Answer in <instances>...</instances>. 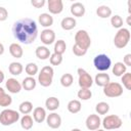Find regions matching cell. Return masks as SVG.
Returning a JSON list of instances; mask_svg holds the SVG:
<instances>
[{
    "mask_svg": "<svg viewBox=\"0 0 131 131\" xmlns=\"http://www.w3.org/2000/svg\"><path fill=\"white\" fill-rule=\"evenodd\" d=\"M12 34L18 42L29 45L32 44L38 36V26L32 18H20L13 24Z\"/></svg>",
    "mask_w": 131,
    "mask_h": 131,
    "instance_id": "cell-1",
    "label": "cell"
},
{
    "mask_svg": "<svg viewBox=\"0 0 131 131\" xmlns=\"http://www.w3.org/2000/svg\"><path fill=\"white\" fill-rule=\"evenodd\" d=\"M130 31L126 28H121L118 30V32L116 33L115 37H114V44L117 48L122 49L124 47H126L130 41Z\"/></svg>",
    "mask_w": 131,
    "mask_h": 131,
    "instance_id": "cell-2",
    "label": "cell"
},
{
    "mask_svg": "<svg viewBox=\"0 0 131 131\" xmlns=\"http://www.w3.org/2000/svg\"><path fill=\"white\" fill-rule=\"evenodd\" d=\"M54 71L52 67L45 66L41 69L40 73L38 74V82L42 87H49L53 81Z\"/></svg>",
    "mask_w": 131,
    "mask_h": 131,
    "instance_id": "cell-3",
    "label": "cell"
},
{
    "mask_svg": "<svg viewBox=\"0 0 131 131\" xmlns=\"http://www.w3.org/2000/svg\"><path fill=\"white\" fill-rule=\"evenodd\" d=\"M18 120H19V113L14 110L5 108L0 113V124L3 126H10L16 123Z\"/></svg>",
    "mask_w": 131,
    "mask_h": 131,
    "instance_id": "cell-4",
    "label": "cell"
},
{
    "mask_svg": "<svg viewBox=\"0 0 131 131\" xmlns=\"http://www.w3.org/2000/svg\"><path fill=\"white\" fill-rule=\"evenodd\" d=\"M93 64L97 71H99L100 73H104L105 71H107L111 68L112 60L106 54L100 53V54H97L93 58Z\"/></svg>",
    "mask_w": 131,
    "mask_h": 131,
    "instance_id": "cell-5",
    "label": "cell"
},
{
    "mask_svg": "<svg viewBox=\"0 0 131 131\" xmlns=\"http://www.w3.org/2000/svg\"><path fill=\"white\" fill-rule=\"evenodd\" d=\"M103 94L110 98L119 97L123 94V86L118 82H110L103 87Z\"/></svg>",
    "mask_w": 131,
    "mask_h": 131,
    "instance_id": "cell-6",
    "label": "cell"
},
{
    "mask_svg": "<svg viewBox=\"0 0 131 131\" xmlns=\"http://www.w3.org/2000/svg\"><path fill=\"white\" fill-rule=\"evenodd\" d=\"M75 44L85 50H88L91 45V38L88 32L85 30H79L75 34Z\"/></svg>",
    "mask_w": 131,
    "mask_h": 131,
    "instance_id": "cell-7",
    "label": "cell"
},
{
    "mask_svg": "<svg viewBox=\"0 0 131 131\" xmlns=\"http://www.w3.org/2000/svg\"><path fill=\"white\" fill-rule=\"evenodd\" d=\"M122 124H123L122 119L117 115H108V116L104 117L103 120L101 121V125L106 130L119 129L122 126Z\"/></svg>",
    "mask_w": 131,
    "mask_h": 131,
    "instance_id": "cell-8",
    "label": "cell"
},
{
    "mask_svg": "<svg viewBox=\"0 0 131 131\" xmlns=\"http://www.w3.org/2000/svg\"><path fill=\"white\" fill-rule=\"evenodd\" d=\"M77 74L79 76V79H78V83H79V86L81 88H90L93 84V79L91 77V75L84 69L82 68H79L77 70Z\"/></svg>",
    "mask_w": 131,
    "mask_h": 131,
    "instance_id": "cell-9",
    "label": "cell"
},
{
    "mask_svg": "<svg viewBox=\"0 0 131 131\" xmlns=\"http://www.w3.org/2000/svg\"><path fill=\"white\" fill-rule=\"evenodd\" d=\"M85 125L86 128L90 131H95L97 129H99V126L101 125V120L99 118L98 115L96 114H91L87 117L86 121H85Z\"/></svg>",
    "mask_w": 131,
    "mask_h": 131,
    "instance_id": "cell-10",
    "label": "cell"
},
{
    "mask_svg": "<svg viewBox=\"0 0 131 131\" xmlns=\"http://www.w3.org/2000/svg\"><path fill=\"white\" fill-rule=\"evenodd\" d=\"M40 40L44 45H51L55 41V33L51 29H44L40 34Z\"/></svg>",
    "mask_w": 131,
    "mask_h": 131,
    "instance_id": "cell-11",
    "label": "cell"
},
{
    "mask_svg": "<svg viewBox=\"0 0 131 131\" xmlns=\"http://www.w3.org/2000/svg\"><path fill=\"white\" fill-rule=\"evenodd\" d=\"M5 87L8 90V92L12 93V94H16L18 92H20L21 90V83L19 81H17L15 78H8L7 81L5 82Z\"/></svg>",
    "mask_w": 131,
    "mask_h": 131,
    "instance_id": "cell-12",
    "label": "cell"
},
{
    "mask_svg": "<svg viewBox=\"0 0 131 131\" xmlns=\"http://www.w3.org/2000/svg\"><path fill=\"white\" fill-rule=\"evenodd\" d=\"M46 123L47 126L50 127L51 129H57L61 125V117L58 114L52 112L46 117Z\"/></svg>",
    "mask_w": 131,
    "mask_h": 131,
    "instance_id": "cell-13",
    "label": "cell"
},
{
    "mask_svg": "<svg viewBox=\"0 0 131 131\" xmlns=\"http://www.w3.org/2000/svg\"><path fill=\"white\" fill-rule=\"evenodd\" d=\"M47 6L51 14H59L63 10V2L61 0H49Z\"/></svg>",
    "mask_w": 131,
    "mask_h": 131,
    "instance_id": "cell-14",
    "label": "cell"
},
{
    "mask_svg": "<svg viewBox=\"0 0 131 131\" xmlns=\"http://www.w3.org/2000/svg\"><path fill=\"white\" fill-rule=\"evenodd\" d=\"M70 11H71L72 15H74L76 17H82L85 14L86 9H85L84 4H82L81 2H74L71 5Z\"/></svg>",
    "mask_w": 131,
    "mask_h": 131,
    "instance_id": "cell-15",
    "label": "cell"
},
{
    "mask_svg": "<svg viewBox=\"0 0 131 131\" xmlns=\"http://www.w3.org/2000/svg\"><path fill=\"white\" fill-rule=\"evenodd\" d=\"M46 117H47V115H46V111H45L44 107L37 106V107L34 108V111H33V119H34L35 122L42 123V122H44L46 120Z\"/></svg>",
    "mask_w": 131,
    "mask_h": 131,
    "instance_id": "cell-16",
    "label": "cell"
},
{
    "mask_svg": "<svg viewBox=\"0 0 131 131\" xmlns=\"http://www.w3.org/2000/svg\"><path fill=\"white\" fill-rule=\"evenodd\" d=\"M38 21L42 27L49 29V27H51L53 25V17L51 16V14H49L47 12H43L39 15Z\"/></svg>",
    "mask_w": 131,
    "mask_h": 131,
    "instance_id": "cell-17",
    "label": "cell"
},
{
    "mask_svg": "<svg viewBox=\"0 0 131 131\" xmlns=\"http://www.w3.org/2000/svg\"><path fill=\"white\" fill-rule=\"evenodd\" d=\"M77 26V21L73 16H66L60 21V27L64 31H71Z\"/></svg>",
    "mask_w": 131,
    "mask_h": 131,
    "instance_id": "cell-18",
    "label": "cell"
},
{
    "mask_svg": "<svg viewBox=\"0 0 131 131\" xmlns=\"http://www.w3.org/2000/svg\"><path fill=\"white\" fill-rule=\"evenodd\" d=\"M93 82H95V84L99 87H104L111 82V78H110V75L106 73H99V74H96Z\"/></svg>",
    "mask_w": 131,
    "mask_h": 131,
    "instance_id": "cell-19",
    "label": "cell"
},
{
    "mask_svg": "<svg viewBox=\"0 0 131 131\" xmlns=\"http://www.w3.org/2000/svg\"><path fill=\"white\" fill-rule=\"evenodd\" d=\"M35 54L37 56V58L41 59V60H45V59H48L51 55L50 53V50L46 47V46H38L35 50Z\"/></svg>",
    "mask_w": 131,
    "mask_h": 131,
    "instance_id": "cell-20",
    "label": "cell"
},
{
    "mask_svg": "<svg viewBox=\"0 0 131 131\" xmlns=\"http://www.w3.org/2000/svg\"><path fill=\"white\" fill-rule=\"evenodd\" d=\"M9 53L11 54L12 57L20 58L24 54V50H23V47L18 43H11L9 46Z\"/></svg>",
    "mask_w": 131,
    "mask_h": 131,
    "instance_id": "cell-21",
    "label": "cell"
},
{
    "mask_svg": "<svg viewBox=\"0 0 131 131\" xmlns=\"http://www.w3.org/2000/svg\"><path fill=\"white\" fill-rule=\"evenodd\" d=\"M36 85H37V81L34 79V77H26L23 82H21V87L27 90V91H32L33 89L36 88Z\"/></svg>",
    "mask_w": 131,
    "mask_h": 131,
    "instance_id": "cell-22",
    "label": "cell"
},
{
    "mask_svg": "<svg viewBox=\"0 0 131 131\" xmlns=\"http://www.w3.org/2000/svg\"><path fill=\"white\" fill-rule=\"evenodd\" d=\"M45 106H46V108L48 111L54 112L59 107V99L57 97H54V96L48 97L45 100Z\"/></svg>",
    "mask_w": 131,
    "mask_h": 131,
    "instance_id": "cell-23",
    "label": "cell"
},
{
    "mask_svg": "<svg viewBox=\"0 0 131 131\" xmlns=\"http://www.w3.org/2000/svg\"><path fill=\"white\" fill-rule=\"evenodd\" d=\"M12 103V97L5 92V90L0 87V106H9Z\"/></svg>",
    "mask_w": 131,
    "mask_h": 131,
    "instance_id": "cell-24",
    "label": "cell"
},
{
    "mask_svg": "<svg viewBox=\"0 0 131 131\" xmlns=\"http://www.w3.org/2000/svg\"><path fill=\"white\" fill-rule=\"evenodd\" d=\"M113 74L116 76V77H122L126 72H127V67L121 62V61H118L116 62L114 66H113V70H112Z\"/></svg>",
    "mask_w": 131,
    "mask_h": 131,
    "instance_id": "cell-25",
    "label": "cell"
},
{
    "mask_svg": "<svg viewBox=\"0 0 131 131\" xmlns=\"http://www.w3.org/2000/svg\"><path fill=\"white\" fill-rule=\"evenodd\" d=\"M8 71L12 76H18L23 73L24 71V67L20 62L17 61H13L8 66Z\"/></svg>",
    "mask_w": 131,
    "mask_h": 131,
    "instance_id": "cell-26",
    "label": "cell"
},
{
    "mask_svg": "<svg viewBox=\"0 0 131 131\" xmlns=\"http://www.w3.org/2000/svg\"><path fill=\"white\" fill-rule=\"evenodd\" d=\"M67 108L68 111L71 113V114H77L81 111L82 108V104L80 102V100L78 99H73V100H70L68 105H67Z\"/></svg>",
    "mask_w": 131,
    "mask_h": 131,
    "instance_id": "cell-27",
    "label": "cell"
},
{
    "mask_svg": "<svg viewBox=\"0 0 131 131\" xmlns=\"http://www.w3.org/2000/svg\"><path fill=\"white\" fill-rule=\"evenodd\" d=\"M96 14L100 18H107L112 15V9L106 5H100L96 9Z\"/></svg>",
    "mask_w": 131,
    "mask_h": 131,
    "instance_id": "cell-28",
    "label": "cell"
},
{
    "mask_svg": "<svg viewBox=\"0 0 131 131\" xmlns=\"http://www.w3.org/2000/svg\"><path fill=\"white\" fill-rule=\"evenodd\" d=\"M34 125L33 118L30 115H24V117L20 118V126L25 130H30Z\"/></svg>",
    "mask_w": 131,
    "mask_h": 131,
    "instance_id": "cell-29",
    "label": "cell"
},
{
    "mask_svg": "<svg viewBox=\"0 0 131 131\" xmlns=\"http://www.w3.org/2000/svg\"><path fill=\"white\" fill-rule=\"evenodd\" d=\"M33 111V103L31 101H23L18 105V113L23 115H29Z\"/></svg>",
    "mask_w": 131,
    "mask_h": 131,
    "instance_id": "cell-30",
    "label": "cell"
},
{
    "mask_svg": "<svg viewBox=\"0 0 131 131\" xmlns=\"http://www.w3.org/2000/svg\"><path fill=\"white\" fill-rule=\"evenodd\" d=\"M59 82H60L61 86L68 88V87L72 86V84L74 83V77H73L72 74H70V73H66V74H63V75L60 77Z\"/></svg>",
    "mask_w": 131,
    "mask_h": 131,
    "instance_id": "cell-31",
    "label": "cell"
},
{
    "mask_svg": "<svg viewBox=\"0 0 131 131\" xmlns=\"http://www.w3.org/2000/svg\"><path fill=\"white\" fill-rule=\"evenodd\" d=\"M66 49H67V44H66V42H64L63 40L60 39V40L55 41V43H54V48H53L54 53H57V54L62 55V54L66 52Z\"/></svg>",
    "mask_w": 131,
    "mask_h": 131,
    "instance_id": "cell-32",
    "label": "cell"
},
{
    "mask_svg": "<svg viewBox=\"0 0 131 131\" xmlns=\"http://www.w3.org/2000/svg\"><path fill=\"white\" fill-rule=\"evenodd\" d=\"M110 111V105L107 102L100 101L95 105V112L98 115H106Z\"/></svg>",
    "mask_w": 131,
    "mask_h": 131,
    "instance_id": "cell-33",
    "label": "cell"
},
{
    "mask_svg": "<svg viewBox=\"0 0 131 131\" xmlns=\"http://www.w3.org/2000/svg\"><path fill=\"white\" fill-rule=\"evenodd\" d=\"M77 95H78V98H80L81 100H88L92 97V92L88 88H80Z\"/></svg>",
    "mask_w": 131,
    "mask_h": 131,
    "instance_id": "cell-34",
    "label": "cell"
},
{
    "mask_svg": "<svg viewBox=\"0 0 131 131\" xmlns=\"http://www.w3.org/2000/svg\"><path fill=\"white\" fill-rule=\"evenodd\" d=\"M39 71L38 66L35 62H29L26 67H25V72L30 76V77H34Z\"/></svg>",
    "mask_w": 131,
    "mask_h": 131,
    "instance_id": "cell-35",
    "label": "cell"
},
{
    "mask_svg": "<svg viewBox=\"0 0 131 131\" xmlns=\"http://www.w3.org/2000/svg\"><path fill=\"white\" fill-rule=\"evenodd\" d=\"M111 25L116 29H121L123 27V18L120 15L115 14L111 17Z\"/></svg>",
    "mask_w": 131,
    "mask_h": 131,
    "instance_id": "cell-36",
    "label": "cell"
},
{
    "mask_svg": "<svg viewBox=\"0 0 131 131\" xmlns=\"http://www.w3.org/2000/svg\"><path fill=\"white\" fill-rule=\"evenodd\" d=\"M123 86L127 89V90H131V73L126 72L122 77H121Z\"/></svg>",
    "mask_w": 131,
    "mask_h": 131,
    "instance_id": "cell-37",
    "label": "cell"
},
{
    "mask_svg": "<svg viewBox=\"0 0 131 131\" xmlns=\"http://www.w3.org/2000/svg\"><path fill=\"white\" fill-rule=\"evenodd\" d=\"M49 61L52 66H59L62 62V55L53 52L49 57Z\"/></svg>",
    "mask_w": 131,
    "mask_h": 131,
    "instance_id": "cell-38",
    "label": "cell"
},
{
    "mask_svg": "<svg viewBox=\"0 0 131 131\" xmlns=\"http://www.w3.org/2000/svg\"><path fill=\"white\" fill-rule=\"evenodd\" d=\"M72 49H73V53H74L76 56H83V55H85V54L87 53V50H85V49L79 47V46L76 45V44H74V46H73Z\"/></svg>",
    "mask_w": 131,
    "mask_h": 131,
    "instance_id": "cell-39",
    "label": "cell"
},
{
    "mask_svg": "<svg viewBox=\"0 0 131 131\" xmlns=\"http://www.w3.org/2000/svg\"><path fill=\"white\" fill-rule=\"evenodd\" d=\"M8 17V11L5 7L0 6V21H4L6 20Z\"/></svg>",
    "mask_w": 131,
    "mask_h": 131,
    "instance_id": "cell-40",
    "label": "cell"
},
{
    "mask_svg": "<svg viewBox=\"0 0 131 131\" xmlns=\"http://www.w3.org/2000/svg\"><path fill=\"white\" fill-rule=\"evenodd\" d=\"M46 1L45 0H32L31 1V4L35 7V8H41L45 5Z\"/></svg>",
    "mask_w": 131,
    "mask_h": 131,
    "instance_id": "cell-41",
    "label": "cell"
},
{
    "mask_svg": "<svg viewBox=\"0 0 131 131\" xmlns=\"http://www.w3.org/2000/svg\"><path fill=\"white\" fill-rule=\"evenodd\" d=\"M123 63H124L126 67H131V54H130V53H127V54L124 56Z\"/></svg>",
    "mask_w": 131,
    "mask_h": 131,
    "instance_id": "cell-42",
    "label": "cell"
},
{
    "mask_svg": "<svg viewBox=\"0 0 131 131\" xmlns=\"http://www.w3.org/2000/svg\"><path fill=\"white\" fill-rule=\"evenodd\" d=\"M4 79H5V75H4V73H3V72L0 70V84H1V83L4 81Z\"/></svg>",
    "mask_w": 131,
    "mask_h": 131,
    "instance_id": "cell-43",
    "label": "cell"
},
{
    "mask_svg": "<svg viewBox=\"0 0 131 131\" xmlns=\"http://www.w3.org/2000/svg\"><path fill=\"white\" fill-rule=\"evenodd\" d=\"M4 53V45L0 42V55H2Z\"/></svg>",
    "mask_w": 131,
    "mask_h": 131,
    "instance_id": "cell-44",
    "label": "cell"
},
{
    "mask_svg": "<svg viewBox=\"0 0 131 131\" xmlns=\"http://www.w3.org/2000/svg\"><path fill=\"white\" fill-rule=\"evenodd\" d=\"M127 25L128 26H131V21H130V16L127 17Z\"/></svg>",
    "mask_w": 131,
    "mask_h": 131,
    "instance_id": "cell-45",
    "label": "cell"
},
{
    "mask_svg": "<svg viewBox=\"0 0 131 131\" xmlns=\"http://www.w3.org/2000/svg\"><path fill=\"white\" fill-rule=\"evenodd\" d=\"M71 131H81L80 129H78V128H74V129H72Z\"/></svg>",
    "mask_w": 131,
    "mask_h": 131,
    "instance_id": "cell-46",
    "label": "cell"
},
{
    "mask_svg": "<svg viewBox=\"0 0 131 131\" xmlns=\"http://www.w3.org/2000/svg\"><path fill=\"white\" fill-rule=\"evenodd\" d=\"M95 131H104L103 129H97V130H95Z\"/></svg>",
    "mask_w": 131,
    "mask_h": 131,
    "instance_id": "cell-47",
    "label": "cell"
}]
</instances>
